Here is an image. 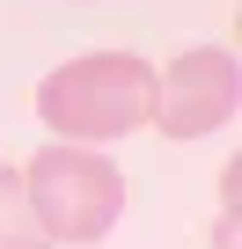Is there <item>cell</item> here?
<instances>
[{
  "label": "cell",
  "instance_id": "7a4b0ae2",
  "mask_svg": "<svg viewBox=\"0 0 242 249\" xmlns=\"http://www.w3.org/2000/svg\"><path fill=\"white\" fill-rule=\"evenodd\" d=\"M22 191H30V213L44 227V242L59 249H88L117 227L125 213V176L103 147H74V140H52L44 154H30L22 169Z\"/></svg>",
  "mask_w": 242,
  "mask_h": 249
},
{
  "label": "cell",
  "instance_id": "277c9868",
  "mask_svg": "<svg viewBox=\"0 0 242 249\" xmlns=\"http://www.w3.org/2000/svg\"><path fill=\"white\" fill-rule=\"evenodd\" d=\"M0 249H52L37 213H30V191H22V169H0Z\"/></svg>",
  "mask_w": 242,
  "mask_h": 249
},
{
  "label": "cell",
  "instance_id": "6da1fadb",
  "mask_svg": "<svg viewBox=\"0 0 242 249\" xmlns=\"http://www.w3.org/2000/svg\"><path fill=\"white\" fill-rule=\"evenodd\" d=\"M37 117L52 124V140L110 147L154 124V66L140 52H81L37 81Z\"/></svg>",
  "mask_w": 242,
  "mask_h": 249
},
{
  "label": "cell",
  "instance_id": "3957f363",
  "mask_svg": "<svg viewBox=\"0 0 242 249\" xmlns=\"http://www.w3.org/2000/svg\"><path fill=\"white\" fill-rule=\"evenodd\" d=\"M235 117V52L227 44H205V52H184L154 73V132L169 140H205Z\"/></svg>",
  "mask_w": 242,
  "mask_h": 249
}]
</instances>
